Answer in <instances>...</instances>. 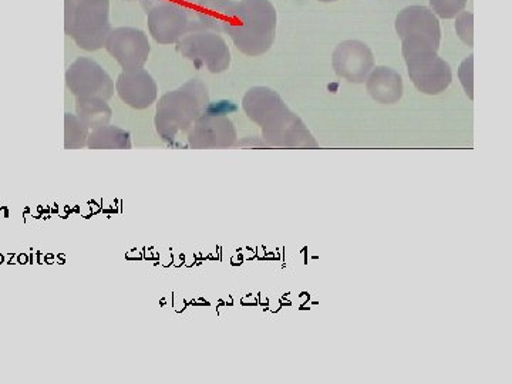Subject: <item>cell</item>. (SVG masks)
Masks as SVG:
<instances>
[{
  "label": "cell",
  "mask_w": 512,
  "mask_h": 384,
  "mask_svg": "<svg viewBox=\"0 0 512 384\" xmlns=\"http://www.w3.org/2000/svg\"><path fill=\"white\" fill-rule=\"evenodd\" d=\"M248 119L258 124L265 143L281 148H318L319 143L301 117L288 106L275 90L265 86L249 89L242 99Z\"/></svg>",
  "instance_id": "cell-1"
},
{
  "label": "cell",
  "mask_w": 512,
  "mask_h": 384,
  "mask_svg": "<svg viewBox=\"0 0 512 384\" xmlns=\"http://www.w3.org/2000/svg\"><path fill=\"white\" fill-rule=\"evenodd\" d=\"M278 15L269 0H239L222 33L231 37L239 52L249 57L265 55L274 46Z\"/></svg>",
  "instance_id": "cell-2"
},
{
  "label": "cell",
  "mask_w": 512,
  "mask_h": 384,
  "mask_svg": "<svg viewBox=\"0 0 512 384\" xmlns=\"http://www.w3.org/2000/svg\"><path fill=\"white\" fill-rule=\"evenodd\" d=\"M210 101L207 84L200 79L188 80L173 92L165 93L157 101L154 117L158 136L164 143L173 144L180 134L188 133Z\"/></svg>",
  "instance_id": "cell-3"
},
{
  "label": "cell",
  "mask_w": 512,
  "mask_h": 384,
  "mask_svg": "<svg viewBox=\"0 0 512 384\" xmlns=\"http://www.w3.org/2000/svg\"><path fill=\"white\" fill-rule=\"evenodd\" d=\"M111 29L110 0H64V32L80 49H103Z\"/></svg>",
  "instance_id": "cell-4"
},
{
  "label": "cell",
  "mask_w": 512,
  "mask_h": 384,
  "mask_svg": "<svg viewBox=\"0 0 512 384\" xmlns=\"http://www.w3.org/2000/svg\"><path fill=\"white\" fill-rule=\"evenodd\" d=\"M394 28L402 40L404 62H413L439 53L440 20L430 8L414 5L403 9L397 15Z\"/></svg>",
  "instance_id": "cell-5"
},
{
  "label": "cell",
  "mask_w": 512,
  "mask_h": 384,
  "mask_svg": "<svg viewBox=\"0 0 512 384\" xmlns=\"http://www.w3.org/2000/svg\"><path fill=\"white\" fill-rule=\"evenodd\" d=\"M175 45L177 52L194 63L198 70L205 67L210 73L220 74L231 66V52L221 33L210 30L191 32Z\"/></svg>",
  "instance_id": "cell-6"
},
{
  "label": "cell",
  "mask_w": 512,
  "mask_h": 384,
  "mask_svg": "<svg viewBox=\"0 0 512 384\" xmlns=\"http://www.w3.org/2000/svg\"><path fill=\"white\" fill-rule=\"evenodd\" d=\"M147 26L158 45H174L188 33L195 32L191 8L175 2H160L148 10Z\"/></svg>",
  "instance_id": "cell-7"
},
{
  "label": "cell",
  "mask_w": 512,
  "mask_h": 384,
  "mask_svg": "<svg viewBox=\"0 0 512 384\" xmlns=\"http://www.w3.org/2000/svg\"><path fill=\"white\" fill-rule=\"evenodd\" d=\"M66 86L76 99L100 97L109 101L116 90L110 74L90 57H79L70 64L66 72Z\"/></svg>",
  "instance_id": "cell-8"
},
{
  "label": "cell",
  "mask_w": 512,
  "mask_h": 384,
  "mask_svg": "<svg viewBox=\"0 0 512 384\" xmlns=\"http://www.w3.org/2000/svg\"><path fill=\"white\" fill-rule=\"evenodd\" d=\"M104 49L124 70L146 66L151 53L147 33L131 26L111 29Z\"/></svg>",
  "instance_id": "cell-9"
},
{
  "label": "cell",
  "mask_w": 512,
  "mask_h": 384,
  "mask_svg": "<svg viewBox=\"0 0 512 384\" xmlns=\"http://www.w3.org/2000/svg\"><path fill=\"white\" fill-rule=\"evenodd\" d=\"M336 74L349 83H365L375 67V56L366 43L359 40H345L336 46L332 56Z\"/></svg>",
  "instance_id": "cell-10"
},
{
  "label": "cell",
  "mask_w": 512,
  "mask_h": 384,
  "mask_svg": "<svg viewBox=\"0 0 512 384\" xmlns=\"http://www.w3.org/2000/svg\"><path fill=\"white\" fill-rule=\"evenodd\" d=\"M187 140L191 148L234 147L237 144V128L228 116L204 111L188 130Z\"/></svg>",
  "instance_id": "cell-11"
},
{
  "label": "cell",
  "mask_w": 512,
  "mask_h": 384,
  "mask_svg": "<svg viewBox=\"0 0 512 384\" xmlns=\"http://www.w3.org/2000/svg\"><path fill=\"white\" fill-rule=\"evenodd\" d=\"M116 93L131 109H150L158 99V86L154 77L144 67L123 70L117 79Z\"/></svg>",
  "instance_id": "cell-12"
},
{
  "label": "cell",
  "mask_w": 512,
  "mask_h": 384,
  "mask_svg": "<svg viewBox=\"0 0 512 384\" xmlns=\"http://www.w3.org/2000/svg\"><path fill=\"white\" fill-rule=\"evenodd\" d=\"M407 72L416 89L429 96L446 92L453 82V70L439 55L406 63Z\"/></svg>",
  "instance_id": "cell-13"
},
{
  "label": "cell",
  "mask_w": 512,
  "mask_h": 384,
  "mask_svg": "<svg viewBox=\"0 0 512 384\" xmlns=\"http://www.w3.org/2000/svg\"><path fill=\"white\" fill-rule=\"evenodd\" d=\"M370 97L380 104H396L403 97V79L392 67H373L366 79Z\"/></svg>",
  "instance_id": "cell-14"
},
{
  "label": "cell",
  "mask_w": 512,
  "mask_h": 384,
  "mask_svg": "<svg viewBox=\"0 0 512 384\" xmlns=\"http://www.w3.org/2000/svg\"><path fill=\"white\" fill-rule=\"evenodd\" d=\"M76 116L92 131L110 124L113 110L100 97H77Z\"/></svg>",
  "instance_id": "cell-15"
},
{
  "label": "cell",
  "mask_w": 512,
  "mask_h": 384,
  "mask_svg": "<svg viewBox=\"0 0 512 384\" xmlns=\"http://www.w3.org/2000/svg\"><path fill=\"white\" fill-rule=\"evenodd\" d=\"M87 147L92 150H130L133 147V141H131V134L124 128L107 124L90 131Z\"/></svg>",
  "instance_id": "cell-16"
},
{
  "label": "cell",
  "mask_w": 512,
  "mask_h": 384,
  "mask_svg": "<svg viewBox=\"0 0 512 384\" xmlns=\"http://www.w3.org/2000/svg\"><path fill=\"white\" fill-rule=\"evenodd\" d=\"M90 130L76 114H64V148L79 150L87 147Z\"/></svg>",
  "instance_id": "cell-17"
},
{
  "label": "cell",
  "mask_w": 512,
  "mask_h": 384,
  "mask_svg": "<svg viewBox=\"0 0 512 384\" xmlns=\"http://www.w3.org/2000/svg\"><path fill=\"white\" fill-rule=\"evenodd\" d=\"M431 10L440 19H454L466 9L468 0H429Z\"/></svg>",
  "instance_id": "cell-18"
},
{
  "label": "cell",
  "mask_w": 512,
  "mask_h": 384,
  "mask_svg": "<svg viewBox=\"0 0 512 384\" xmlns=\"http://www.w3.org/2000/svg\"><path fill=\"white\" fill-rule=\"evenodd\" d=\"M456 32L468 47L474 45V15L471 12H461L456 16Z\"/></svg>",
  "instance_id": "cell-19"
},
{
  "label": "cell",
  "mask_w": 512,
  "mask_h": 384,
  "mask_svg": "<svg viewBox=\"0 0 512 384\" xmlns=\"http://www.w3.org/2000/svg\"><path fill=\"white\" fill-rule=\"evenodd\" d=\"M474 73V56H468L463 63H461L460 69H458V79L463 84L464 92L470 97V100L474 99L473 94V76Z\"/></svg>",
  "instance_id": "cell-20"
},
{
  "label": "cell",
  "mask_w": 512,
  "mask_h": 384,
  "mask_svg": "<svg viewBox=\"0 0 512 384\" xmlns=\"http://www.w3.org/2000/svg\"><path fill=\"white\" fill-rule=\"evenodd\" d=\"M319 2L330 3V2H336V0H319Z\"/></svg>",
  "instance_id": "cell-21"
},
{
  "label": "cell",
  "mask_w": 512,
  "mask_h": 384,
  "mask_svg": "<svg viewBox=\"0 0 512 384\" xmlns=\"http://www.w3.org/2000/svg\"><path fill=\"white\" fill-rule=\"evenodd\" d=\"M188 2H195V0H188Z\"/></svg>",
  "instance_id": "cell-22"
}]
</instances>
